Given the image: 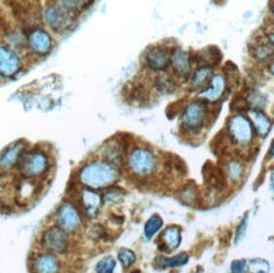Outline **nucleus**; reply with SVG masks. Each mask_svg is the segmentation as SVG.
<instances>
[{
    "label": "nucleus",
    "instance_id": "1",
    "mask_svg": "<svg viewBox=\"0 0 274 273\" xmlns=\"http://www.w3.org/2000/svg\"><path fill=\"white\" fill-rule=\"evenodd\" d=\"M80 181L90 188H103L115 182L117 173L114 168L105 163H91L82 168Z\"/></svg>",
    "mask_w": 274,
    "mask_h": 273
},
{
    "label": "nucleus",
    "instance_id": "2",
    "mask_svg": "<svg viewBox=\"0 0 274 273\" xmlns=\"http://www.w3.org/2000/svg\"><path fill=\"white\" fill-rule=\"evenodd\" d=\"M19 160V168L27 177L38 176L48 168V159L43 152H28L23 157H20Z\"/></svg>",
    "mask_w": 274,
    "mask_h": 273
},
{
    "label": "nucleus",
    "instance_id": "3",
    "mask_svg": "<svg viewBox=\"0 0 274 273\" xmlns=\"http://www.w3.org/2000/svg\"><path fill=\"white\" fill-rule=\"evenodd\" d=\"M230 140L234 144L248 145L253 138V130L250 121L242 115H237L229 119L228 124Z\"/></svg>",
    "mask_w": 274,
    "mask_h": 273
},
{
    "label": "nucleus",
    "instance_id": "4",
    "mask_svg": "<svg viewBox=\"0 0 274 273\" xmlns=\"http://www.w3.org/2000/svg\"><path fill=\"white\" fill-rule=\"evenodd\" d=\"M129 166L136 175H149L155 168V157L147 149H136L129 157Z\"/></svg>",
    "mask_w": 274,
    "mask_h": 273
},
{
    "label": "nucleus",
    "instance_id": "5",
    "mask_svg": "<svg viewBox=\"0 0 274 273\" xmlns=\"http://www.w3.org/2000/svg\"><path fill=\"white\" fill-rule=\"evenodd\" d=\"M206 116V105L202 102H192L183 110L182 116L183 126L186 129L197 131L203 127Z\"/></svg>",
    "mask_w": 274,
    "mask_h": 273
},
{
    "label": "nucleus",
    "instance_id": "6",
    "mask_svg": "<svg viewBox=\"0 0 274 273\" xmlns=\"http://www.w3.org/2000/svg\"><path fill=\"white\" fill-rule=\"evenodd\" d=\"M46 19L51 29L60 33L72 25L73 17L60 6L52 5L46 11Z\"/></svg>",
    "mask_w": 274,
    "mask_h": 273
},
{
    "label": "nucleus",
    "instance_id": "7",
    "mask_svg": "<svg viewBox=\"0 0 274 273\" xmlns=\"http://www.w3.org/2000/svg\"><path fill=\"white\" fill-rule=\"evenodd\" d=\"M58 222L64 231L76 230L80 225V217L77 208L71 203L61 205L58 211Z\"/></svg>",
    "mask_w": 274,
    "mask_h": 273
},
{
    "label": "nucleus",
    "instance_id": "8",
    "mask_svg": "<svg viewBox=\"0 0 274 273\" xmlns=\"http://www.w3.org/2000/svg\"><path fill=\"white\" fill-rule=\"evenodd\" d=\"M43 244L51 251L61 252L67 246V236L62 228H51L43 236Z\"/></svg>",
    "mask_w": 274,
    "mask_h": 273
},
{
    "label": "nucleus",
    "instance_id": "9",
    "mask_svg": "<svg viewBox=\"0 0 274 273\" xmlns=\"http://www.w3.org/2000/svg\"><path fill=\"white\" fill-rule=\"evenodd\" d=\"M21 69V61L15 53L2 46L0 49V70L4 76H13Z\"/></svg>",
    "mask_w": 274,
    "mask_h": 273
},
{
    "label": "nucleus",
    "instance_id": "10",
    "mask_svg": "<svg viewBox=\"0 0 274 273\" xmlns=\"http://www.w3.org/2000/svg\"><path fill=\"white\" fill-rule=\"evenodd\" d=\"M29 45L31 50L41 56L47 55L51 51L52 39L50 35L42 30H34L29 35Z\"/></svg>",
    "mask_w": 274,
    "mask_h": 273
},
{
    "label": "nucleus",
    "instance_id": "11",
    "mask_svg": "<svg viewBox=\"0 0 274 273\" xmlns=\"http://www.w3.org/2000/svg\"><path fill=\"white\" fill-rule=\"evenodd\" d=\"M161 239L163 240V242L158 245V248L161 252H165L166 250L167 253H170V250L177 249L182 241L180 228L177 227H169L162 233Z\"/></svg>",
    "mask_w": 274,
    "mask_h": 273
},
{
    "label": "nucleus",
    "instance_id": "12",
    "mask_svg": "<svg viewBox=\"0 0 274 273\" xmlns=\"http://www.w3.org/2000/svg\"><path fill=\"white\" fill-rule=\"evenodd\" d=\"M225 89H226L225 78L220 75H217V76H214L209 88L201 92L199 94V96L210 101V102H215L223 96Z\"/></svg>",
    "mask_w": 274,
    "mask_h": 273
},
{
    "label": "nucleus",
    "instance_id": "13",
    "mask_svg": "<svg viewBox=\"0 0 274 273\" xmlns=\"http://www.w3.org/2000/svg\"><path fill=\"white\" fill-rule=\"evenodd\" d=\"M147 61L149 65L157 71L164 70L168 64V58L165 51L161 48H151L147 54Z\"/></svg>",
    "mask_w": 274,
    "mask_h": 273
},
{
    "label": "nucleus",
    "instance_id": "14",
    "mask_svg": "<svg viewBox=\"0 0 274 273\" xmlns=\"http://www.w3.org/2000/svg\"><path fill=\"white\" fill-rule=\"evenodd\" d=\"M172 64L175 72L181 76L189 74L190 61L189 56L180 49H176L172 54Z\"/></svg>",
    "mask_w": 274,
    "mask_h": 273
},
{
    "label": "nucleus",
    "instance_id": "15",
    "mask_svg": "<svg viewBox=\"0 0 274 273\" xmlns=\"http://www.w3.org/2000/svg\"><path fill=\"white\" fill-rule=\"evenodd\" d=\"M81 202L86 212L90 216H95L102 203L101 196L91 189H84L81 194Z\"/></svg>",
    "mask_w": 274,
    "mask_h": 273
},
{
    "label": "nucleus",
    "instance_id": "16",
    "mask_svg": "<svg viewBox=\"0 0 274 273\" xmlns=\"http://www.w3.org/2000/svg\"><path fill=\"white\" fill-rule=\"evenodd\" d=\"M250 118L252 123L254 124L255 128L257 129L258 133L261 136H266L271 129V122L270 120L258 109H251L249 111Z\"/></svg>",
    "mask_w": 274,
    "mask_h": 273
},
{
    "label": "nucleus",
    "instance_id": "17",
    "mask_svg": "<svg viewBox=\"0 0 274 273\" xmlns=\"http://www.w3.org/2000/svg\"><path fill=\"white\" fill-rule=\"evenodd\" d=\"M25 145L23 142H19L6 150L1 156V166L3 168L10 167L13 165L18 159L21 157V152L23 151Z\"/></svg>",
    "mask_w": 274,
    "mask_h": 273
},
{
    "label": "nucleus",
    "instance_id": "18",
    "mask_svg": "<svg viewBox=\"0 0 274 273\" xmlns=\"http://www.w3.org/2000/svg\"><path fill=\"white\" fill-rule=\"evenodd\" d=\"M34 268L37 273H56L59 269V264L53 257L44 255L35 259Z\"/></svg>",
    "mask_w": 274,
    "mask_h": 273
},
{
    "label": "nucleus",
    "instance_id": "19",
    "mask_svg": "<svg viewBox=\"0 0 274 273\" xmlns=\"http://www.w3.org/2000/svg\"><path fill=\"white\" fill-rule=\"evenodd\" d=\"M189 259V257L187 254L182 253L174 258H156L155 263L158 267L161 268H167V267H176L185 264Z\"/></svg>",
    "mask_w": 274,
    "mask_h": 273
},
{
    "label": "nucleus",
    "instance_id": "20",
    "mask_svg": "<svg viewBox=\"0 0 274 273\" xmlns=\"http://www.w3.org/2000/svg\"><path fill=\"white\" fill-rule=\"evenodd\" d=\"M163 221L160 216L153 215V217L148 221L145 227V235L147 240H151L153 236L157 233V231L162 228Z\"/></svg>",
    "mask_w": 274,
    "mask_h": 273
},
{
    "label": "nucleus",
    "instance_id": "21",
    "mask_svg": "<svg viewBox=\"0 0 274 273\" xmlns=\"http://www.w3.org/2000/svg\"><path fill=\"white\" fill-rule=\"evenodd\" d=\"M197 186L193 182H187L181 190V199L184 203H191L196 201Z\"/></svg>",
    "mask_w": 274,
    "mask_h": 273
},
{
    "label": "nucleus",
    "instance_id": "22",
    "mask_svg": "<svg viewBox=\"0 0 274 273\" xmlns=\"http://www.w3.org/2000/svg\"><path fill=\"white\" fill-rule=\"evenodd\" d=\"M252 55L258 60H265L273 56L274 49L270 46L259 44L256 47H253Z\"/></svg>",
    "mask_w": 274,
    "mask_h": 273
},
{
    "label": "nucleus",
    "instance_id": "23",
    "mask_svg": "<svg viewBox=\"0 0 274 273\" xmlns=\"http://www.w3.org/2000/svg\"><path fill=\"white\" fill-rule=\"evenodd\" d=\"M212 71H213V69L211 66L206 65V66L200 67L193 76V80H192L193 85L194 86H200V85L204 84L211 76Z\"/></svg>",
    "mask_w": 274,
    "mask_h": 273
},
{
    "label": "nucleus",
    "instance_id": "24",
    "mask_svg": "<svg viewBox=\"0 0 274 273\" xmlns=\"http://www.w3.org/2000/svg\"><path fill=\"white\" fill-rule=\"evenodd\" d=\"M249 270L251 273H268L269 264L266 260L261 258L253 259L249 263Z\"/></svg>",
    "mask_w": 274,
    "mask_h": 273
},
{
    "label": "nucleus",
    "instance_id": "25",
    "mask_svg": "<svg viewBox=\"0 0 274 273\" xmlns=\"http://www.w3.org/2000/svg\"><path fill=\"white\" fill-rule=\"evenodd\" d=\"M115 260L111 257H107L101 261L98 262L96 266V272L97 273H113L115 268Z\"/></svg>",
    "mask_w": 274,
    "mask_h": 273
},
{
    "label": "nucleus",
    "instance_id": "26",
    "mask_svg": "<svg viewBox=\"0 0 274 273\" xmlns=\"http://www.w3.org/2000/svg\"><path fill=\"white\" fill-rule=\"evenodd\" d=\"M118 258L124 267H130L136 260V255L131 250L122 249L118 253Z\"/></svg>",
    "mask_w": 274,
    "mask_h": 273
},
{
    "label": "nucleus",
    "instance_id": "27",
    "mask_svg": "<svg viewBox=\"0 0 274 273\" xmlns=\"http://www.w3.org/2000/svg\"><path fill=\"white\" fill-rule=\"evenodd\" d=\"M242 173H243V168L240 163H238L237 161H232L229 163V174L233 180L239 179L242 176Z\"/></svg>",
    "mask_w": 274,
    "mask_h": 273
},
{
    "label": "nucleus",
    "instance_id": "28",
    "mask_svg": "<svg viewBox=\"0 0 274 273\" xmlns=\"http://www.w3.org/2000/svg\"><path fill=\"white\" fill-rule=\"evenodd\" d=\"M131 96L135 101H137L139 103H145L149 98L148 93L142 87H134L131 91Z\"/></svg>",
    "mask_w": 274,
    "mask_h": 273
},
{
    "label": "nucleus",
    "instance_id": "29",
    "mask_svg": "<svg viewBox=\"0 0 274 273\" xmlns=\"http://www.w3.org/2000/svg\"><path fill=\"white\" fill-rule=\"evenodd\" d=\"M156 84L158 89H160L161 91L169 93V92L173 91L174 88V83L169 80L168 78H158L156 79Z\"/></svg>",
    "mask_w": 274,
    "mask_h": 273
},
{
    "label": "nucleus",
    "instance_id": "30",
    "mask_svg": "<svg viewBox=\"0 0 274 273\" xmlns=\"http://www.w3.org/2000/svg\"><path fill=\"white\" fill-rule=\"evenodd\" d=\"M251 104L256 108H262L265 106V100L261 95L258 93H254L250 97V105Z\"/></svg>",
    "mask_w": 274,
    "mask_h": 273
},
{
    "label": "nucleus",
    "instance_id": "31",
    "mask_svg": "<svg viewBox=\"0 0 274 273\" xmlns=\"http://www.w3.org/2000/svg\"><path fill=\"white\" fill-rule=\"evenodd\" d=\"M247 223H248V220H247V216H246V218L241 222V224L238 226V228L236 229L235 242L237 243V244L240 242L243 239L244 236H245V233H246V230H247Z\"/></svg>",
    "mask_w": 274,
    "mask_h": 273
},
{
    "label": "nucleus",
    "instance_id": "32",
    "mask_svg": "<svg viewBox=\"0 0 274 273\" xmlns=\"http://www.w3.org/2000/svg\"><path fill=\"white\" fill-rule=\"evenodd\" d=\"M172 164H173V167H175V169L178 170L179 172L186 174V165L182 160V158H180L179 156H175L172 158Z\"/></svg>",
    "mask_w": 274,
    "mask_h": 273
},
{
    "label": "nucleus",
    "instance_id": "33",
    "mask_svg": "<svg viewBox=\"0 0 274 273\" xmlns=\"http://www.w3.org/2000/svg\"><path fill=\"white\" fill-rule=\"evenodd\" d=\"M246 269V261L245 260H234L231 264L232 273H244Z\"/></svg>",
    "mask_w": 274,
    "mask_h": 273
},
{
    "label": "nucleus",
    "instance_id": "34",
    "mask_svg": "<svg viewBox=\"0 0 274 273\" xmlns=\"http://www.w3.org/2000/svg\"><path fill=\"white\" fill-rule=\"evenodd\" d=\"M120 197H122V196L119 191L112 190V191L108 192L107 195H106V200L109 201V202H113V201H117Z\"/></svg>",
    "mask_w": 274,
    "mask_h": 273
},
{
    "label": "nucleus",
    "instance_id": "35",
    "mask_svg": "<svg viewBox=\"0 0 274 273\" xmlns=\"http://www.w3.org/2000/svg\"><path fill=\"white\" fill-rule=\"evenodd\" d=\"M269 154L271 156H274V140L272 141V144H271V147H270V150H269Z\"/></svg>",
    "mask_w": 274,
    "mask_h": 273
},
{
    "label": "nucleus",
    "instance_id": "36",
    "mask_svg": "<svg viewBox=\"0 0 274 273\" xmlns=\"http://www.w3.org/2000/svg\"><path fill=\"white\" fill-rule=\"evenodd\" d=\"M271 187H272V190H274V169L271 174Z\"/></svg>",
    "mask_w": 274,
    "mask_h": 273
},
{
    "label": "nucleus",
    "instance_id": "37",
    "mask_svg": "<svg viewBox=\"0 0 274 273\" xmlns=\"http://www.w3.org/2000/svg\"><path fill=\"white\" fill-rule=\"evenodd\" d=\"M268 38H269V40L274 44V34H268Z\"/></svg>",
    "mask_w": 274,
    "mask_h": 273
},
{
    "label": "nucleus",
    "instance_id": "38",
    "mask_svg": "<svg viewBox=\"0 0 274 273\" xmlns=\"http://www.w3.org/2000/svg\"><path fill=\"white\" fill-rule=\"evenodd\" d=\"M271 72L273 73V75H274V63L273 64H272V65H271Z\"/></svg>",
    "mask_w": 274,
    "mask_h": 273
}]
</instances>
